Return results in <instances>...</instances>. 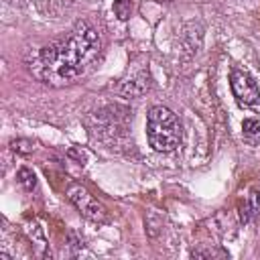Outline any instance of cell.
<instances>
[{
	"mask_svg": "<svg viewBox=\"0 0 260 260\" xmlns=\"http://www.w3.org/2000/svg\"><path fill=\"white\" fill-rule=\"evenodd\" d=\"M67 197H69V201L77 207V211L83 215V217H87L89 221H93V223H108L110 221V215H108V209L85 189V187H81V185H71L69 189H67Z\"/></svg>",
	"mask_w": 260,
	"mask_h": 260,
	"instance_id": "3957f363",
	"label": "cell"
},
{
	"mask_svg": "<svg viewBox=\"0 0 260 260\" xmlns=\"http://www.w3.org/2000/svg\"><path fill=\"white\" fill-rule=\"evenodd\" d=\"M100 51V32L87 22H77L67 39L41 47L32 61H28V69L47 85H71L91 69Z\"/></svg>",
	"mask_w": 260,
	"mask_h": 260,
	"instance_id": "6da1fadb",
	"label": "cell"
},
{
	"mask_svg": "<svg viewBox=\"0 0 260 260\" xmlns=\"http://www.w3.org/2000/svg\"><path fill=\"white\" fill-rule=\"evenodd\" d=\"M230 89H232V95L236 98L238 106H242V108H250L260 102V87L254 81V77L244 69L234 67L230 71Z\"/></svg>",
	"mask_w": 260,
	"mask_h": 260,
	"instance_id": "277c9868",
	"label": "cell"
},
{
	"mask_svg": "<svg viewBox=\"0 0 260 260\" xmlns=\"http://www.w3.org/2000/svg\"><path fill=\"white\" fill-rule=\"evenodd\" d=\"M146 138L156 152H173L183 140V126L175 112L152 106L146 114Z\"/></svg>",
	"mask_w": 260,
	"mask_h": 260,
	"instance_id": "7a4b0ae2",
	"label": "cell"
},
{
	"mask_svg": "<svg viewBox=\"0 0 260 260\" xmlns=\"http://www.w3.org/2000/svg\"><path fill=\"white\" fill-rule=\"evenodd\" d=\"M242 138L250 146L260 144V120L258 118H246L242 122Z\"/></svg>",
	"mask_w": 260,
	"mask_h": 260,
	"instance_id": "8992f818",
	"label": "cell"
},
{
	"mask_svg": "<svg viewBox=\"0 0 260 260\" xmlns=\"http://www.w3.org/2000/svg\"><path fill=\"white\" fill-rule=\"evenodd\" d=\"M260 209V193L258 191H250L244 201L240 203V223H248L254 219V215Z\"/></svg>",
	"mask_w": 260,
	"mask_h": 260,
	"instance_id": "5b68a950",
	"label": "cell"
},
{
	"mask_svg": "<svg viewBox=\"0 0 260 260\" xmlns=\"http://www.w3.org/2000/svg\"><path fill=\"white\" fill-rule=\"evenodd\" d=\"M112 10H114V14L120 20H128L130 14H132V4H130V0H116L114 6H112Z\"/></svg>",
	"mask_w": 260,
	"mask_h": 260,
	"instance_id": "ba28073f",
	"label": "cell"
},
{
	"mask_svg": "<svg viewBox=\"0 0 260 260\" xmlns=\"http://www.w3.org/2000/svg\"><path fill=\"white\" fill-rule=\"evenodd\" d=\"M16 181H18V185H20L24 191H32V189L37 187V177H35V173H32L30 169H26V167H22V169L16 173Z\"/></svg>",
	"mask_w": 260,
	"mask_h": 260,
	"instance_id": "52a82bcc",
	"label": "cell"
},
{
	"mask_svg": "<svg viewBox=\"0 0 260 260\" xmlns=\"http://www.w3.org/2000/svg\"><path fill=\"white\" fill-rule=\"evenodd\" d=\"M12 150H18V152H30L32 146H30V142H26V140H14V142H12Z\"/></svg>",
	"mask_w": 260,
	"mask_h": 260,
	"instance_id": "9c48e42d",
	"label": "cell"
}]
</instances>
